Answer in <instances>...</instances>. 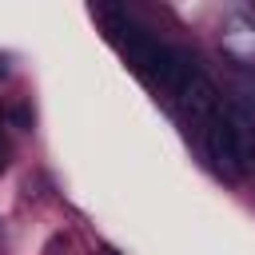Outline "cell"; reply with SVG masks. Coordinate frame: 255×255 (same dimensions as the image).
<instances>
[{"mask_svg": "<svg viewBox=\"0 0 255 255\" xmlns=\"http://www.w3.org/2000/svg\"><path fill=\"white\" fill-rule=\"evenodd\" d=\"M219 120L227 128V139H231L239 175H251L255 171V108L247 100H227L219 108Z\"/></svg>", "mask_w": 255, "mask_h": 255, "instance_id": "1", "label": "cell"}, {"mask_svg": "<svg viewBox=\"0 0 255 255\" xmlns=\"http://www.w3.org/2000/svg\"><path fill=\"white\" fill-rule=\"evenodd\" d=\"M12 120H16V124H20V128H32V112H28V108H24V104H20V108H16V112H12Z\"/></svg>", "mask_w": 255, "mask_h": 255, "instance_id": "2", "label": "cell"}, {"mask_svg": "<svg viewBox=\"0 0 255 255\" xmlns=\"http://www.w3.org/2000/svg\"><path fill=\"white\" fill-rule=\"evenodd\" d=\"M8 167V139H4V128H0V171Z\"/></svg>", "mask_w": 255, "mask_h": 255, "instance_id": "3", "label": "cell"}, {"mask_svg": "<svg viewBox=\"0 0 255 255\" xmlns=\"http://www.w3.org/2000/svg\"><path fill=\"white\" fill-rule=\"evenodd\" d=\"M104 255H116V251H104Z\"/></svg>", "mask_w": 255, "mask_h": 255, "instance_id": "4", "label": "cell"}]
</instances>
